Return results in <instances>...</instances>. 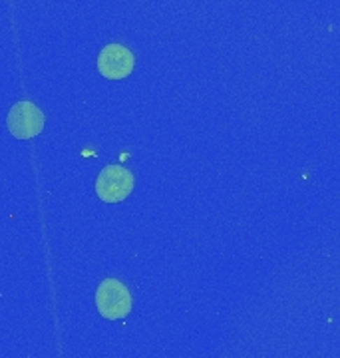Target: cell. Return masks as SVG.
I'll use <instances>...</instances> for the list:
<instances>
[{"label": "cell", "mask_w": 340, "mask_h": 358, "mask_svg": "<svg viewBox=\"0 0 340 358\" xmlns=\"http://www.w3.org/2000/svg\"><path fill=\"white\" fill-rule=\"evenodd\" d=\"M134 301L127 287L118 279H104L96 289V308L104 319H126L132 313Z\"/></svg>", "instance_id": "1"}, {"label": "cell", "mask_w": 340, "mask_h": 358, "mask_svg": "<svg viewBox=\"0 0 340 358\" xmlns=\"http://www.w3.org/2000/svg\"><path fill=\"white\" fill-rule=\"evenodd\" d=\"M134 173L122 166H106L96 179V193L106 203H120L134 192Z\"/></svg>", "instance_id": "2"}, {"label": "cell", "mask_w": 340, "mask_h": 358, "mask_svg": "<svg viewBox=\"0 0 340 358\" xmlns=\"http://www.w3.org/2000/svg\"><path fill=\"white\" fill-rule=\"evenodd\" d=\"M8 131L18 140H30L44 129V114L32 102L14 103L6 117Z\"/></svg>", "instance_id": "3"}, {"label": "cell", "mask_w": 340, "mask_h": 358, "mask_svg": "<svg viewBox=\"0 0 340 358\" xmlns=\"http://www.w3.org/2000/svg\"><path fill=\"white\" fill-rule=\"evenodd\" d=\"M134 66H136L134 52L122 44H108L101 48L98 56V70L108 80H124L134 72Z\"/></svg>", "instance_id": "4"}]
</instances>
